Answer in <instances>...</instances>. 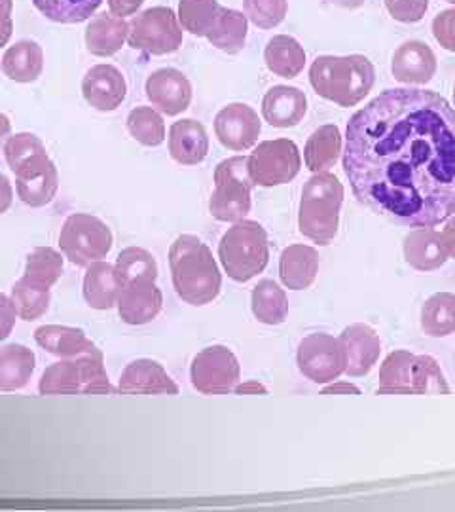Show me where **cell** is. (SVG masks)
<instances>
[{
  "label": "cell",
  "mask_w": 455,
  "mask_h": 512,
  "mask_svg": "<svg viewBox=\"0 0 455 512\" xmlns=\"http://www.w3.org/2000/svg\"><path fill=\"white\" fill-rule=\"evenodd\" d=\"M342 165L359 202L412 228L455 215V109L419 88L385 90L347 122Z\"/></svg>",
  "instance_id": "1"
},
{
  "label": "cell",
  "mask_w": 455,
  "mask_h": 512,
  "mask_svg": "<svg viewBox=\"0 0 455 512\" xmlns=\"http://www.w3.org/2000/svg\"><path fill=\"white\" fill-rule=\"evenodd\" d=\"M169 268L175 293L190 306L211 304L220 294L222 275L211 249L192 234L173 241Z\"/></svg>",
  "instance_id": "2"
},
{
  "label": "cell",
  "mask_w": 455,
  "mask_h": 512,
  "mask_svg": "<svg viewBox=\"0 0 455 512\" xmlns=\"http://www.w3.org/2000/svg\"><path fill=\"white\" fill-rule=\"evenodd\" d=\"M310 82L319 97L351 109L372 92L376 71L364 55H321L311 63Z\"/></svg>",
  "instance_id": "3"
},
{
  "label": "cell",
  "mask_w": 455,
  "mask_h": 512,
  "mask_svg": "<svg viewBox=\"0 0 455 512\" xmlns=\"http://www.w3.org/2000/svg\"><path fill=\"white\" fill-rule=\"evenodd\" d=\"M344 184L332 173H313L302 188L298 207V228L304 238L328 245L338 234L344 205Z\"/></svg>",
  "instance_id": "4"
},
{
  "label": "cell",
  "mask_w": 455,
  "mask_h": 512,
  "mask_svg": "<svg viewBox=\"0 0 455 512\" xmlns=\"http://www.w3.org/2000/svg\"><path fill=\"white\" fill-rule=\"evenodd\" d=\"M219 258L230 279L247 283L262 274L270 262L268 234L256 220H239L222 236Z\"/></svg>",
  "instance_id": "5"
},
{
  "label": "cell",
  "mask_w": 455,
  "mask_h": 512,
  "mask_svg": "<svg viewBox=\"0 0 455 512\" xmlns=\"http://www.w3.org/2000/svg\"><path fill=\"white\" fill-rule=\"evenodd\" d=\"M38 391L40 395H76L112 393L114 387L103 365V353L95 351L48 366L40 378Z\"/></svg>",
  "instance_id": "6"
},
{
  "label": "cell",
  "mask_w": 455,
  "mask_h": 512,
  "mask_svg": "<svg viewBox=\"0 0 455 512\" xmlns=\"http://www.w3.org/2000/svg\"><path fill=\"white\" fill-rule=\"evenodd\" d=\"M253 179L249 173V156L222 160L215 169V190L209 211L220 222H239L251 213Z\"/></svg>",
  "instance_id": "7"
},
{
  "label": "cell",
  "mask_w": 455,
  "mask_h": 512,
  "mask_svg": "<svg viewBox=\"0 0 455 512\" xmlns=\"http://www.w3.org/2000/svg\"><path fill=\"white\" fill-rule=\"evenodd\" d=\"M112 243L114 238L109 226L90 213L71 215L59 234V249L63 256L82 268L103 260L109 255Z\"/></svg>",
  "instance_id": "8"
},
{
  "label": "cell",
  "mask_w": 455,
  "mask_h": 512,
  "mask_svg": "<svg viewBox=\"0 0 455 512\" xmlns=\"http://www.w3.org/2000/svg\"><path fill=\"white\" fill-rule=\"evenodd\" d=\"M128 44L133 50L148 55H167L182 46V25L179 16L165 6L148 8L131 19Z\"/></svg>",
  "instance_id": "9"
},
{
  "label": "cell",
  "mask_w": 455,
  "mask_h": 512,
  "mask_svg": "<svg viewBox=\"0 0 455 512\" xmlns=\"http://www.w3.org/2000/svg\"><path fill=\"white\" fill-rule=\"evenodd\" d=\"M302 169V156L291 139L264 141L249 156V173L255 186H281L291 183Z\"/></svg>",
  "instance_id": "10"
},
{
  "label": "cell",
  "mask_w": 455,
  "mask_h": 512,
  "mask_svg": "<svg viewBox=\"0 0 455 512\" xmlns=\"http://www.w3.org/2000/svg\"><path fill=\"white\" fill-rule=\"evenodd\" d=\"M296 363L313 384H330L346 374V351L342 340L325 332L310 334L298 346Z\"/></svg>",
  "instance_id": "11"
},
{
  "label": "cell",
  "mask_w": 455,
  "mask_h": 512,
  "mask_svg": "<svg viewBox=\"0 0 455 512\" xmlns=\"http://www.w3.org/2000/svg\"><path fill=\"white\" fill-rule=\"evenodd\" d=\"M239 378V361L234 351L226 346L201 349L190 366L192 385L203 395H224L236 391Z\"/></svg>",
  "instance_id": "12"
},
{
  "label": "cell",
  "mask_w": 455,
  "mask_h": 512,
  "mask_svg": "<svg viewBox=\"0 0 455 512\" xmlns=\"http://www.w3.org/2000/svg\"><path fill=\"white\" fill-rule=\"evenodd\" d=\"M262 131V122L255 109L245 103H232L220 110L215 118V133L220 145L234 152L255 147Z\"/></svg>",
  "instance_id": "13"
},
{
  "label": "cell",
  "mask_w": 455,
  "mask_h": 512,
  "mask_svg": "<svg viewBox=\"0 0 455 512\" xmlns=\"http://www.w3.org/2000/svg\"><path fill=\"white\" fill-rule=\"evenodd\" d=\"M146 97L152 107L167 116H179L192 103V84L186 74L177 69H158L148 76Z\"/></svg>",
  "instance_id": "14"
},
{
  "label": "cell",
  "mask_w": 455,
  "mask_h": 512,
  "mask_svg": "<svg viewBox=\"0 0 455 512\" xmlns=\"http://www.w3.org/2000/svg\"><path fill=\"white\" fill-rule=\"evenodd\" d=\"M82 95L93 109L112 112L126 101L128 82L114 65H95L82 80Z\"/></svg>",
  "instance_id": "15"
},
{
  "label": "cell",
  "mask_w": 455,
  "mask_h": 512,
  "mask_svg": "<svg viewBox=\"0 0 455 512\" xmlns=\"http://www.w3.org/2000/svg\"><path fill=\"white\" fill-rule=\"evenodd\" d=\"M435 52L419 40H408L397 48L391 59L393 78L406 86H423L437 74Z\"/></svg>",
  "instance_id": "16"
},
{
  "label": "cell",
  "mask_w": 455,
  "mask_h": 512,
  "mask_svg": "<svg viewBox=\"0 0 455 512\" xmlns=\"http://www.w3.org/2000/svg\"><path fill=\"white\" fill-rule=\"evenodd\" d=\"M116 306L124 323L139 327L160 315L164 308V294L156 281H135L122 287Z\"/></svg>",
  "instance_id": "17"
},
{
  "label": "cell",
  "mask_w": 455,
  "mask_h": 512,
  "mask_svg": "<svg viewBox=\"0 0 455 512\" xmlns=\"http://www.w3.org/2000/svg\"><path fill=\"white\" fill-rule=\"evenodd\" d=\"M340 340L346 351L347 376L351 378L366 376L378 363L382 353V342L378 332L372 327L363 323L349 325L340 334Z\"/></svg>",
  "instance_id": "18"
},
{
  "label": "cell",
  "mask_w": 455,
  "mask_h": 512,
  "mask_svg": "<svg viewBox=\"0 0 455 512\" xmlns=\"http://www.w3.org/2000/svg\"><path fill=\"white\" fill-rule=\"evenodd\" d=\"M118 391L126 395H177L179 385L173 382L160 363L152 359H137L124 368Z\"/></svg>",
  "instance_id": "19"
},
{
  "label": "cell",
  "mask_w": 455,
  "mask_h": 512,
  "mask_svg": "<svg viewBox=\"0 0 455 512\" xmlns=\"http://www.w3.org/2000/svg\"><path fill=\"white\" fill-rule=\"evenodd\" d=\"M406 262L418 272H435L448 262V251L442 232L433 228H416L402 241Z\"/></svg>",
  "instance_id": "20"
},
{
  "label": "cell",
  "mask_w": 455,
  "mask_h": 512,
  "mask_svg": "<svg viewBox=\"0 0 455 512\" xmlns=\"http://www.w3.org/2000/svg\"><path fill=\"white\" fill-rule=\"evenodd\" d=\"M306 112V93L292 86H275L262 99V116L273 128H294L304 120Z\"/></svg>",
  "instance_id": "21"
},
{
  "label": "cell",
  "mask_w": 455,
  "mask_h": 512,
  "mask_svg": "<svg viewBox=\"0 0 455 512\" xmlns=\"http://www.w3.org/2000/svg\"><path fill=\"white\" fill-rule=\"evenodd\" d=\"M169 154L181 165H198L209 154V135L198 120L186 118L169 129Z\"/></svg>",
  "instance_id": "22"
},
{
  "label": "cell",
  "mask_w": 455,
  "mask_h": 512,
  "mask_svg": "<svg viewBox=\"0 0 455 512\" xmlns=\"http://www.w3.org/2000/svg\"><path fill=\"white\" fill-rule=\"evenodd\" d=\"M319 274V253L310 245H289L279 256V277L291 291H306Z\"/></svg>",
  "instance_id": "23"
},
{
  "label": "cell",
  "mask_w": 455,
  "mask_h": 512,
  "mask_svg": "<svg viewBox=\"0 0 455 512\" xmlns=\"http://www.w3.org/2000/svg\"><path fill=\"white\" fill-rule=\"evenodd\" d=\"M35 340L40 348L61 359H74L99 351L84 330L65 325H44L35 330Z\"/></svg>",
  "instance_id": "24"
},
{
  "label": "cell",
  "mask_w": 455,
  "mask_h": 512,
  "mask_svg": "<svg viewBox=\"0 0 455 512\" xmlns=\"http://www.w3.org/2000/svg\"><path fill=\"white\" fill-rule=\"evenodd\" d=\"M120 291L122 283L112 264L97 260L88 266L84 275V298L90 308L99 311L112 310L118 302Z\"/></svg>",
  "instance_id": "25"
},
{
  "label": "cell",
  "mask_w": 455,
  "mask_h": 512,
  "mask_svg": "<svg viewBox=\"0 0 455 512\" xmlns=\"http://www.w3.org/2000/svg\"><path fill=\"white\" fill-rule=\"evenodd\" d=\"M16 188L21 202L29 207H44L54 202L59 190V175L54 162L37 165L16 175Z\"/></svg>",
  "instance_id": "26"
},
{
  "label": "cell",
  "mask_w": 455,
  "mask_h": 512,
  "mask_svg": "<svg viewBox=\"0 0 455 512\" xmlns=\"http://www.w3.org/2000/svg\"><path fill=\"white\" fill-rule=\"evenodd\" d=\"M129 23L114 14H99L86 29V46L91 55L110 57L118 54L128 40Z\"/></svg>",
  "instance_id": "27"
},
{
  "label": "cell",
  "mask_w": 455,
  "mask_h": 512,
  "mask_svg": "<svg viewBox=\"0 0 455 512\" xmlns=\"http://www.w3.org/2000/svg\"><path fill=\"white\" fill-rule=\"evenodd\" d=\"M2 71L19 84L35 82L44 71L42 48L33 40H19L2 57Z\"/></svg>",
  "instance_id": "28"
},
{
  "label": "cell",
  "mask_w": 455,
  "mask_h": 512,
  "mask_svg": "<svg viewBox=\"0 0 455 512\" xmlns=\"http://www.w3.org/2000/svg\"><path fill=\"white\" fill-rule=\"evenodd\" d=\"M342 133L334 124L315 129L304 148V162L311 173H325L334 167L342 156Z\"/></svg>",
  "instance_id": "29"
},
{
  "label": "cell",
  "mask_w": 455,
  "mask_h": 512,
  "mask_svg": "<svg viewBox=\"0 0 455 512\" xmlns=\"http://www.w3.org/2000/svg\"><path fill=\"white\" fill-rule=\"evenodd\" d=\"M416 361L418 355L404 349L389 353L380 368L378 393H416Z\"/></svg>",
  "instance_id": "30"
},
{
  "label": "cell",
  "mask_w": 455,
  "mask_h": 512,
  "mask_svg": "<svg viewBox=\"0 0 455 512\" xmlns=\"http://www.w3.org/2000/svg\"><path fill=\"white\" fill-rule=\"evenodd\" d=\"M35 353L21 344L0 348V391H19L33 378Z\"/></svg>",
  "instance_id": "31"
},
{
  "label": "cell",
  "mask_w": 455,
  "mask_h": 512,
  "mask_svg": "<svg viewBox=\"0 0 455 512\" xmlns=\"http://www.w3.org/2000/svg\"><path fill=\"white\" fill-rule=\"evenodd\" d=\"M264 61L270 73L281 78H296L306 67V52L302 44L296 38L289 35H277L273 37L266 50Z\"/></svg>",
  "instance_id": "32"
},
{
  "label": "cell",
  "mask_w": 455,
  "mask_h": 512,
  "mask_svg": "<svg viewBox=\"0 0 455 512\" xmlns=\"http://www.w3.org/2000/svg\"><path fill=\"white\" fill-rule=\"evenodd\" d=\"M251 306L256 319L270 327L285 323L289 315V298L272 279L258 281L251 294Z\"/></svg>",
  "instance_id": "33"
},
{
  "label": "cell",
  "mask_w": 455,
  "mask_h": 512,
  "mask_svg": "<svg viewBox=\"0 0 455 512\" xmlns=\"http://www.w3.org/2000/svg\"><path fill=\"white\" fill-rule=\"evenodd\" d=\"M4 156L14 175L50 162L44 143L33 133H16L6 139Z\"/></svg>",
  "instance_id": "34"
},
{
  "label": "cell",
  "mask_w": 455,
  "mask_h": 512,
  "mask_svg": "<svg viewBox=\"0 0 455 512\" xmlns=\"http://www.w3.org/2000/svg\"><path fill=\"white\" fill-rule=\"evenodd\" d=\"M421 329L427 336L444 338L455 332V294L437 293L421 306Z\"/></svg>",
  "instance_id": "35"
},
{
  "label": "cell",
  "mask_w": 455,
  "mask_h": 512,
  "mask_svg": "<svg viewBox=\"0 0 455 512\" xmlns=\"http://www.w3.org/2000/svg\"><path fill=\"white\" fill-rule=\"evenodd\" d=\"M249 21L247 16L232 8H222L219 21L207 40L224 54L236 55L245 48Z\"/></svg>",
  "instance_id": "36"
},
{
  "label": "cell",
  "mask_w": 455,
  "mask_h": 512,
  "mask_svg": "<svg viewBox=\"0 0 455 512\" xmlns=\"http://www.w3.org/2000/svg\"><path fill=\"white\" fill-rule=\"evenodd\" d=\"M222 8L219 0H181L179 21L182 29L194 37H209L219 21Z\"/></svg>",
  "instance_id": "37"
},
{
  "label": "cell",
  "mask_w": 455,
  "mask_h": 512,
  "mask_svg": "<svg viewBox=\"0 0 455 512\" xmlns=\"http://www.w3.org/2000/svg\"><path fill=\"white\" fill-rule=\"evenodd\" d=\"M63 275V256L52 247H37L27 256L23 277L42 289H52Z\"/></svg>",
  "instance_id": "38"
},
{
  "label": "cell",
  "mask_w": 455,
  "mask_h": 512,
  "mask_svg": "<svg viewBox=\"0 0 455 512\" xmlns=\"http://www.w3.org/2000/svg\"><path fill=\"white\" fill-rule=\"evenodd\" d=\"M116 274L124 285L135 281H156L158 279V262L152 253L143 247H128L116 258Z\"/></svg>",
  "instance_id": "39"
},
{
  "label": "cell",
  "mask_w": 455,
  "mask_h": 512,
  "mask_svg": "<svg viewBox=\"0 0 455 512\" xmlns=\"http://www.w3.org/2000/svg\"><path fill=\"white\" fill-rule=\"evenodd\" d=\"M103 0H33L38 12L55 23H82L90 19Z\"/></svg>",
  "instance_id": "40"
},
{
  "label": "cell",
  "mask_w": 455,
  "mask_h": 512,
  "mask_svg": "<svg viewBox=\"0 0 455 512\" xmlns=\"http://www.w3.org/2000/svg\"><path fill=\"white\" fill-rule=\"evenodd\" d=\"M128 131L143 147H160L165 141L162 114L152 107H137L128 116Z\"/></svg>",
  "instance_id": "41"
},
{
  "label": "cell",
  "mask_w": 455,
  "mask_h": 512,
  "mask_svg": "<svg viewBox=\"0 0 455 512\" xmlns=\"http://www.w3.org/2000/svg\"><path fill=\"white\" fill-rule=\"evenodd\" d=\"M10 298H12L14 308L18 311V317H21L23 321H37L50 308L52 294L48 289L37 287V285L29 283L25 277H21L18 283L12 287Z\"/></svg>",
  "instance_id": "42"
},
{
  "label": "cell",
  "mask_w": 455,
  "mask_h": 512,
  "mask_svg": "<svg viewBox=\"0 0 455 512\" xmlns=\"http://www.w3.org/2000/svg\"><path fill=\"white\" fill-rule=\"evenodd\" d=\"M245 16L260 29H273L289 12V0H243Z\"/></svg>",
  "instance_id": "43"
},
{
  "label": "cell",
  "mask_w": 455,
  "mask_h": 512,
  "mask_svg": "<svg viewBox=\"0 0 455 512\" xmlns=\"http://www.w3.org/2000/svg\"><path fill=\"white\" fill-rule=\"evenodd\" d=\"M416 393L448 395L450 387L437 361L429 355H418L416 361Z\"/></svg>",
  "instance_id": "44"
},
{
  "label": "cell",
  "mask_w": 455,
  "mask_h": 512,
  "mask_svg": "<svg viewBox=\"0 0 455 512\" xmlns=\"http://www.w3.org/2000/svg\"><path fill=\"white\" fill-rule=\"evenodd\" d=\"M391 18L401 23H418L429 10V0H385Z\"/></svg>",
  "instance_id": "45"
},
{
  "label": "cell",
  "mask_w": 455,
  "mask_h": 512,
  "mask_svg": "<svg viewBox=\"0 0 455 512\" xmlns=\"http://www.w3.org/2000/svg\"><path fill=\"white\" fill-rule=\"evenodd\" d=\"M433 37L444 50L455 54V8L444 10L433 19Z\"/></svg>",
  "instance_id": "46"
},
{
  "label": "cell",
  "mask_w": 455,
  "mask_h": 512,
  "mask_svg": "<svg viewBox=\"0 0 455 512\" xmlns=\"http://www.w3.org/2000/svg\"><path fill=\"white\" fill-rule=\"evenodd\" d=\"M18 311L12 304V298L6 294L0 293V342H4L12 330L16 327Z\"/></svg>",
  "instance_id": "47"
},
{
  "label": "cell",
  "mask_w": 455,
  "mask_h": 512,
  "mask_svg": "<svg viewBox=\"0 0 455 512\" xmlns=\"http://www.w3.org/2000/svg\"><path fill=\"white\" fill-rule=\"evenodd\" d=\"M12 10H14L12 0H0V48H4L10 42L14 33Z\"/></svg>",
  "instance_id": "48"
},
{
  "label": "cell",
  "mask_w": 455,
  "mask_h": 512,
  "mask_svg": "<svg viewBox=\"0 0 455 512\" xmlns=\"http://www.w3.org/2000/svg\"><path fill=\"white\" fill-rule=\"evenodd\" d=\"M143 4H145V0H109L110 14L120 16V18L133 16Z\"/></svg>",
  "instance_id": "49"
},
{
  "label": "cell",
  "mask_w": 455,
  "mask_h": 512,
  "mask_svg": "<svg viewBox=\"0 0 455 512\" xmlns=\"http://www.w3.org/2000/svg\"><path fill=\"white\" fill-rule=\"evenodd\" d=\"M14 202V188L4 173H0V215H4Z\"/></svg>",
  "instance_id": "50"
},
{
  "label": "cell",
  "mask_w": 455,
  "mask_h": 512,
  "mask_svg": "<svg viewBox=\"0 0 455 512\" xmlns=\"http://www.w3.org/2000/svg\"><path fill=\"white\" fill-rule=\"evenodd\" d=\"M442 239H444L448 255L455 260V215L446 220V226L442 230Z\"/></svg>",
  "instance_id": "51"
},
{
  "label": "cell",
  "mask_w": 455,
  "mask_h": 512,
  "mask_svg": "<svg viewBox=\"0 0 455 512\" xmlns=\"http://www.w3.org/2000/svg\"><path fill=\"white\" fill-rule=\"evenodd\" d=\"M338 393H353V395H359L361 389L355 387V385L346 384V382H340V384L328 385L323 389V395H338Z\"/></svg>",
  "instance_id": "52"
},
{
  "label": "cell",
  "mask_w": 455,
  "mask_h": 512,
  "mask_svg": "<svg viewBox=\"0 0 455 512\" xmlns=\"http://www.w3.org/2000/svg\"><path fill=\"white\" fill-rule=\"evenodd\" d=\"M328 4L344 8V10H357L361 8L366 0H327Z\"/></svg>",
  "instance_id": "53"
},
{
  "label": "cell",
  "mask_w": 455,
  "mask_h": 512,
  "mask_svg": "<svg viewBox=\"0 0 455 512\" xmlns=\"http://www.w3.org/2000/svg\"><path fill=\"white\" fill-rule=\"evenodd\" d=\"M10 129H12L10 118H8L6 114H2V112H0V145H2V141L10 135Z\"/></svg>",
  "instance_id": "54"
},
{
  "label": "cell",
  "mask_w": 455,
  "mask_h": 512,
  "mask_svg": "<svg viewBox=\"0 0 455 512\" xmlns=\"http://www.w3.org/2000/svg\"><path fill=\"white\" fill-rule=\"evenodd\" d=\"M444 2H450V4H455V0H444Z\"/></svg>",
  "instance_id": "55"
},
{
  "label": "cell",
  "mask_w": 455,
  "mask_h": 512,
  "mask_svg": "<svg viewBox=\"0 0 455 512\" xmlns=\"http://www.w3.org/2000/svg\"><path fill=\"white\" fill-rule=\"evenodd\" d=\"M454 105H455V84H454Z\"/></svg>",
  "instance_id": "56"
}]
</instances>
